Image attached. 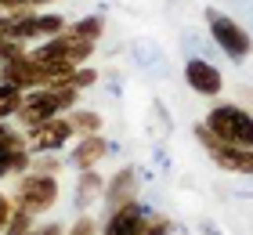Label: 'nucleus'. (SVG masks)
Segmentation results:
<instances>
[{"instance_id": "f03ea898", "label": "nucleus", "mask_w": 253, "mask_h": 235, "mask_svg": "<svg viewBox=\"0 0 253 235\" xmlns=\"http://www.w3.org/2000/svg\"><path fill=\"white\" fill-rule=\"evenodd\" d=\"M203 18H206V29H210V40L221 47L232 62H246L253 54V37H250V29L243 22H235L232 15H224V11H217V7H206Z\"/></svg>"}, {"instance_id": "412c9836", "label": "nucleus", "mask_w": 253, "mask_h": 235, "mask_svg": "<svg viewBox=\"0 0 253 235\" xmlns=\"http://www.w3.org/2000/svg\"><path fill=\"white\" fill-rule=\"evenodd\" d=\"M0 15H4V11H0Z\"/></svg>"}, {"instance_id": "f3484780", "label": "nucleus", "mask_w": 253, "mask_h": 235, "mask_svg": "<svg viewBox=\"0 0 253 235\" xmlns=\"http://www.w3.org/2000/svg\"><path fill=\"white\" fill-rule=\"evenodd\" d=\"M65 235H98V225H94V217H87V214H80L76 217V225L69 228Z\"/></svg>"}, {"instance_id": "9d476101", "label": "nucleus", "mask_w": 253, "mask_h": 235, "mask_svg": "<svg viewBox=\"0 0 253 235\" xmlns=\"http://www.w3.org/2000/svg\"><path fill=\"white\" fill-rule=\"evenodd\" d=\"M109 152H112V145H109L101 134H84V138L73 141V148H69V167L90 170V167H98V163L105 159Z\"/></svg>"}, {"instance_id": "f257e3e1", "label": "nucleus", "mask_w": 253, "mask_h": 235, "mask_svg": "<svg viewBox=\"0 0 253 235\" xmlns=\"http://www.w3.org/2000/svg\"><path fill=\"white\" fill-rule=\"evenodd\" d=\"M76 98L80 94L65 84H47V87H37V91H26V98H22V109H18V127L22 131H29V127L37 123H47L54 116H65L76 109Z\"/></svg>"}, {"instance_id": "9b49d317", "label": "nucleus", "mask_w": 253, "mask_h": 235, "mask_svg": "<svg viewBox=\"0 0 253 235\" xmlns=\"http://www.w3.org/2000/svg\"><path fill=\"white\" fill-rule=\"evenodd\" d=\"M105 181L109 178H101L98 167H90V170H80L76 174V192H73V206L84 214V210L94 203L98 195H105Z\"/></svg>"}, {"instance_id": "20e7f679", "label": "nucleus", "mask_w": 253, "mask_h": 235, "mask_svg": "<svg viewBox=\"0 0 253 235\" xmlns=\"http://www.w3.org/2000/svg\"><path fill=\"white\" fill-rule=\"evenodd\" d=\"M58 192H62V188H58V178H54V174L26 170V174H18L11 199H15V206L29 210L33 217H40V214H47V210L58 203Z\"/></svg>"}, {"instance_id": "2eb2a0df", "label": "nucleus", "mask_w": 253, "mask_h": 235, "mask_svg": "<svg viewBox=\"0 0 253 235\" xmlns=\"http://www.w3.org/2000/svg\"><path fill=\"white\" fill-rule=\"evenodd\" d=\"M62 84H65V87H73L76 94H84L87 87H94V84H98V69H94V65H80L76 73H69V76L62 80Z\"/></svg>"}, {"instance_id": "423d86ee", "label": "nucleus", "mask_w": 253, "mask_h": 235, "mask_svg": "<svg viewBox=\"0 0 253 235\" xmlns=\"http://www.w3.org/2000/svg\"><path fill=\"white\" fill-rule=\"evenodd\" d=\"M26 138H29L33 156H40V152H62L69 141H76V127H73V120H69V112H65V116H54L47 123L29 127Z\"/></svg>"}, {"instance_id": "6ab92c4d", "label": "nucleus", "mask_w": 253, "mask_h": 235, "mask_svg": "<svg viewBox=\"0 0 253 235\" xmlns=\"http://www.w3.org/2000/svg\"><path fill=\"white\" fill-rule=\"evenodd\" d=\"M203 232H206V235H221V232H217L213 225H203Z\"/></svg>"}, {"instance_id": "1a4fd4ad", "label": "nucleus", "mask_w": 253, "mask_h": 235, "mask_svg": "<svg viewBox=\"0 0 253 235\" xmlns=\"http://www.w3.org/2000/svg\"><path fill=\"white\" fill-rule=\"evenodd\" d=\"M185 84L195 94H203V98H217V94L224 91V76H221V69L213 62H206V58H188L185 62Z\"/></svg>"}, {"instance_id": "dca6fc26", "label": "nucleus", "mask_w": 253, "mask_h": 235, "mask_svg": "<svg viewBox=\"0 0 253 235\" xmlns=\"http://www.w3.org/2000/svg\"><path fill=\"white\" fill-rule=\"evenodd\" d=\"M11 217H15V199H11L7 192H0V235L7 232V225H11Z\"/></svg>"}, {"instance_id": "7ed1b4c3", "label": "nucleus", "mask_w": 253, "mask_h": 235, "mask_svg": "<svg viewBox=\"0 0 253 235\" xmlns=\"http://www.w3.org/2000/svg\"><path fill=\"white\" fill-rule=\"evenodd\" d=\"M203 123L210 127L221 141H228V145H246V148H253V112L243 109L239 101L213 105V109L206 112Z\"/></svg>"}, {"instance_id": "f8f14e48", "label": "nucleus", "mask_w": 253, "mask_h": 235, "mask_svg": "<svg viewBox=\"0 0 253 235\" xmlns=\"http://www.w3.org/2000/svg\"><path fill=\"white\" fill-rule=\"evenodd\" d=\"M22 98H26V91H18L15 84H4V80H0V123H7V120L18 116Z\"/></svg>"}, {"instance_id": "39448f33", "label": "nucleus", "mask_w": 253, "mask_h": 235, "mask_svg": "<svg viewBox=\"0 0 253 235\" xmlns=\"http://www.w3.org/2000/svg\"><path fill=\"white\" fill-rule=\"evenodd\" d=\"M195 141L206 148V156H210L221 170L253 178V148H246V145H228V141H221L206 123H195Z\"/></svg>"}, {"instance_id": "6e6552de", "label": "nucleus", "mask_w": 253, "mask_h": 235, "mask_svg": "<svg viewBox=\"0 0 253 235\" xmlns=\"http://www.w3.org/2000/svg\"><path fill=\"white\" fill-rule=\"evenodd\" d=\"M137 185H141V178H137L134 167H123V170L112 174V178L105 181V195H101L105 214H112V210H120V206L137 203Z\"/></svg>"}, {"instance_id": "a211bd4d", "label": "nucleus", "mask_w": 253, "mask_h": 235, "mask_svg": "<svg viewBox=\"0 0 253 235\" xmlns=\"http://www.w3.org/2000/svg\"><path fill=\"white\" fill-rule=\"evenodd\" d=\"M37 235H65V228L58 225V221H47V225H40Z\"/></svg>"}, {"instance_id": "0eeeda50", "label": "nucleus", "mask_w": 253, "mask_h": 235, "mask_svg": "<svg viewBox=\"0 0 253 235\" xmlns=\"http://www.w3.org/2000/svg\"><path fill=\"white\" fill-rule=\"evenodd\" d=\"M152 217H156V210L137 199L130 206H120L112 214H105V225L98 228V235H141Z\"/></svg>"}, {"instance_id": "aec40b11", "label": "nucleus", "mask_w": 253, "mask_h": 235, "mask_svg": "<svg viewBox=\"0 0 253 235\" xmlns=\"http://www.w3.org/2000/svg\"><path fill=\"white\" fill-rule=\"evenodd\" d=\"M43 4H54V0H33V7H37V11H40Z\"/></svg>"}, {"instance_id": "4468645a", "label": "nucleus", "mask_w": 253, "mask_h": 235, "mask_svg": "<svg viewBox=\"0 0 253 235\" xmlns=\"http://www.w3.org/2000/svg\"><path fill=\"white\" fill-rule=\"evenodd\" d=\"M69 120H73V127H76V138L101 134V116L90 112V109H73V112H69Z\"/></svg>"}, {"instance_id": "ddd939ff", "label": "nucleus", "mask_w": 253, "mask_h": 235, "mask_svg": "<svg viewBox=\"0 0 253 235\" xmlns=\"http://www.w3.org/2000/svg\"><path fill=\"white\" fill-rule=\"evenodd\" d=\"M69 33L73 37H84V40H101V33H105V18L101 15H84V18H76V22H69Z\"/></svg>"}]
</instances>
